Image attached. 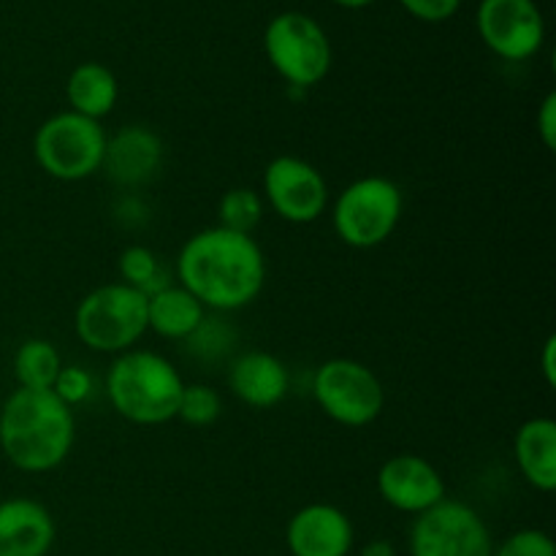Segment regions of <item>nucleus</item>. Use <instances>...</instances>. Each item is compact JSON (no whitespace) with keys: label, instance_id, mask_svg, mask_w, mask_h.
Returning a JSON list of instances; mask_svg holds the SVG:
<instances>
[{"label":"nucleus","instance_id":"9d476101","mask_svg":"<svg viewBox=\"0 0 556 556\" xmlns=\"http://www.w3.org/2000/svg\"><path fill=\"white\" fill-rule=\"evenodd\" d=\"M264 204L291 226H309L329 206L326 177L309 161L296 155H277L264 168Z\"/></svg>","mask_w":556,"mask_h":556},{"label":"nucleus","instance_id":"0eeeda50","mask_svg":"<svg viewBox=\"0 0 556 556\" xmlns=\"http://www.w3.org/2000/svg\"><path fill=\"white\" fill-rule=\"evenodd\" d=\"M264 52L271 68L296 90H313L331 68L329 36L302 11H282L266 25Z\"/></svg>","mask_w":556,"mask_h":556},{"label":"nucleus","instance_id":"6ab92c4d","mask_svg":"<svg viewBox=\"0 0 556 556\" xmlns=\"http://www.w3.org/2000/svg\"><path fill=\"white\" fill-rule=\"evenodd\" d=\"M65 98H68L71 112L101 123L117 106L119 81L106 65L81 63L71 71L68 81H65Z\"/></svg>","mask_w":556,"mask_h":556},{"label":"nucleus","instance_id":"a878e982","mask_svg":"<svg viewBox=\"0 0 556 556\" xmlns=\"http://www.w3.org/2000/svg\"><path fill=\"white\" fill-rule=\"evenodd\" d=\"M92 389H96L92 375L87 372L85 367H76V364H71V367H65L63 364V369H60L58 380H54L52 386L54 396H58L60 402H65L68 407L85 405V402L92 396Z\"/></svg>","mask_w":556,"mask_h":556},{"label":"nucleus","instance_id":"393cba45","mask_svg":"<svg viewBox=\"0 0 556 556\" xmlns=\"http://www.w3.org/2000/svg\"><path fill=\"white\" fill-rule=\"evenodd\" d=\"M492 556H556V546L548 532L519 530L494 546Z\"/></svg>","mask_w":556,"mask_h":556},{"label":"nucleus","instance_id":"5701e85b","mask_svg":"<svg viewBox=\"0 0 556 556\" xmlns=\"http://www.w3.org/2000/svg\"><path fill=\"white\" fill-rule=\"evenodd\" d=\"M223 400L215 389L204 383H185L182 400H179L177 418L188 427H212L220 418Z\"/></svg>","mask_w":556,"mask_h":556},{"label":"nucleus","instance_id":"423d86ee","mask_svg":"<svg viewBox=\"0 0 556 556\" xmlns=\"http://www.w3.org/2000/svg\"><path fill=\"white\" fill-rule=\"evenodd\" d=\"M106 130L98 119L76 112H58L38 125L33 155L43 174L60 182H81L101 172L106 152Z\"/></svg>","mask_w":556,"mask_h":556},{"label":"nucleus","instance_id":"ddd939ff","mask_svg":"<svg viewBox=\"0 0 556 556\" xmlns=\"http://www.w3.org/2000/svg\"><path fill=\"white\" fill-rule=\"evenodd\" d=\"M356 530L345 510L329 503L299 508L286 527V546L291 556H351Z\"/></svg>","mask_w":556,"mask_h":556},{"label":"nucleus","instance_id":"b1692460","mask_svg":"<svg viewBox=\"0 0 556 556\" xmlns=\"http://www.w3.org/2000/svg\"><path fill=\"white\" fill-rule=\"evenodd\" d=\"M233 342H237L233 329H228L220 318H210V315H206V318L201 320L199 329L185 340V345H188L190 353H193L195 358H201V362H217V358L231 353Z\"/></svg>","mask_w":556,"mask_h":556},{"label":"nucleus","instance_id":"c756f323","mask_svg":"<svg viewBox=\"0 0 556 556\" xmlns=\"http://www.w3.org/2000/svg\"><path fill=\"white\" fill-rule=\"evenodd\" d=\"M362 556H396V548H394V543L391 541H369V543H364V548H362Z\"/></svg>","mask_w":556,"mask_h":556},{"label":"nucleus","instance_id":"aec40b11","mask_svg":"<svg viewBox=\"0 0 556 556\" xmlns=\"http://www.w3.org/2000/svg\"><path fill=\"white\" fill-rule=\"evenodd\" d=\"M60 369H63V358H60V351L49 340L33 337V340H25L16 348L14 378L20 389L52 391Z\"/></svg>","mask_w":556,"mask_h":556},{"label":"nucleus","instance_id":"7c9ffc66","mask_svg":"<svg viewBox=\"0 0 556 556\" xmlns=\"http://www.w3.org/2000/svg\"><path fill=\"white\" fill-rule=\"evenodd\" d=\"M334 3L342 5V9H367L375 0H334Z\"/></svg>","mask_w":556,"mask_h":556},{"label":"nucleus","instance_id":"a211bd4d","mask_svg":"<svg viewBox=\"0 0 556 556\" xmlns=\"http://www.w3.org/2000/svg\"><path fill=\"white\" fill-rule=\"evenodd\" d=\"M206 318V309L193 293L185 291L182 286H166L163 291L147 296V329L155 331L163 340L185 342L201 320Z\"/></svg>","mask_w":556,"mask_h":556},{"label":"nucleus","instance_id":"9b49d317","mask_svg":"<svg viewBox=\"0 0 556 556\" xmlns=\"http://www.w3.org/2000/svg\"><path fill=\"white\" fill-rule=\"evenodd\" d=\"M476 22L489 52L508 63L535 58L546 41V22L535 0H481Z\"/></svg>","mask_w":556,"mask_h":556},{"label":"nucleus","instance_id":"dca6fc26","mask_svg":"<svg viewBox=\"0 0 556 556\" xmlns=\"http://www.w3.org/2000/svg\"><path fill=\"white\" fill-rule=\"evenodd\" d=\"M228 389L242 405L253 410H269L288 396L291 375L277 356L266 351H248L228 367Z\"/></svg>","mask_w":556,"mask_h":556},{"label":"nucleus","instance_id":"f3484780","mask_svg":"<svg viewBox=\"0 0 556 556\" xmlns=\"http://www.w3.org/2000/svg\"><path fill=\"white\" fill-rule=\"evenodd\" d=\"M514 456L519 472L535 492L552 494L556 489V421L535 416L519 427L514 438Z\"/></svg>","mask_w":556,"mask_h":556},{"label":"nucleus","instance_id":"6e6552de","mask_svg":"<svg viewBox=\"0 0 556 556\" xmlns=\"http://www.w3.org/2000/svg\"><path fill=\"white\" fill-rule=\"evenodd\" d=\"M313 400L334 424L362 429L383 416L386 389L367 364L356 358H329L315 369Z\"/></svg>","mask_w":556,"mask_h":556},{"label":"nucleus","instance_id":"4468645a","mask_svg":"<svg viewBox=\"0 0 556 556\" xmlns=\"http://www.w3.org/2000/svg\"><path fill=\"white\" fill-rule=\"evenodd\" d=\"M163 141L161 136L144 125H128L106 139L101 172L117 188L136 190L152 182L163 166Z\"/></svg>","mask_w":556,"mask_h":556},{"label":"nucleus","instance_id":"20e7f679","mask_svg":"<svg viewBox=\"0 0 556 556\" xmlns=\"http://www.w3.org/2000/svg\"><path fill=\"white\" fill-rule=\"evenodd\" d=\"M74 331L96 353L134 351L147 334V296L125 282H106L87 293L74 315Z\"/></svg>","mask_w":556,"mask_h":556},{"label":"nucleus","instance_id":"f257e3e1","mask_svg":"<svg viewBox=\"0 0 556 556\" xmlns=\"http://www.w3.org/2000/svg\"><path fill=\"white\" fill-rule=\"evenodd\" d=\"M177 280L204 309L237 313L261 296L266 258L253 233L204 228L182 244L177 255Z\"/></svg>","mask_w":556,"mask_h":556},{"label":"nucleus","instance_id":"f8f14e48","mask_svg":"<svg viewBox=\"0 0 556 556\" xmlns=\"http://www.w3.org/2000/svg\"><path fill=\"white\" fill-rule=\"evenodd\" d=\"M378 494L400 514L418 516L448 497L445 478L418 454H396L378 470Z\"/></svg>","mask_w":556,"mask_h":556},{"label":"nucleus","instance_id":"1a4fd4ad","mask_svg":"<svg viewBox=\"0 0 556 556\" xmlns=\"http://www.w3.org/2000/svg\"><path fill=\"white\" fill-rule=\"evenodd\" d=\"M407 548L410 556H492L494 541L476 508L445 497L413 519Z\"/></svg>","mask_w":556,"mask_h":556},{"label":"nucleus","instance_id":"7ed1b4c3","mask_svg":"<svg viewBox=\"0 0 556 556\" xmlns=\"http://www.w3.org/2000/svg\"><path fill=\"white\" fill-rule=\"evenodd\" d=\"M185 380L166 356L155 351H125L106 372V396L119 418L139 427H161L177 418Z\"/></svg>","mask_w":556,"mask_h":556},{"label":"nucleus","instance_id":"cd10ccee","mask_svg":"<svg viewBox=\"0 0 556 556\" xmlns=\"http://www.w3.org/2000/svg\"><path fill=\"white\" fill-rule=\"evenodd\" d=\"M535 130L541 144L546 147L548 152H554L556 147V92H548L541 101V109L535 114Z\"/></svg>","mask_w":556,"mask_h":556},{"label":"nucleus","instance_id":"f03ea898","mask_svg":"<svg viewBox=\"0 0 556 556\" xmlns=\"http://www.w3.org/2000/svg\"><path fill=\"white\" fill-rule=\"evenodd\" d=\"M76 440L74 407L60 402L54 391L16 389L0 407V451L16 470H54L68 459Z\"/></svg>","mask_w":556,"mask_h":556},{"label":"nucleus","instance_id":"bb28decb","mask_svg":"<svg viewBox=\"0 0 556 556\" xmlns=\"http://www.w3.org/2000/svg\"><path fill=\"white\" fill-rule=\"evenodd\" d=\"M407 14L421 22H445L459 11L462 0H400Z\"/></svg>","mask_w":556,"mask_h":556},{"label":"nucleus","instance_id":"412c9836","mask_svg":"<svg viewBox=\"0 0 556 556\" xmlns=\"http://www.w3.org/2000/svg\"><path fill=\"white\" fill-rule=\"evenodd\" d=\"M117 269L119 277H123L119 282L136 288V291H141L144 296H152V293L172 286V280H168L166 269L161 266L157 255L152 253L150 248H144V244H130V248H125L123 253H119Z\"/></svg>","mask_w":556,"mask_h":556},{"label":"nucleus","instance_id":"4be33fe9","mask_svg":"<svg viewBox=\"0 0 556 556\" xmlns=\"http://www.w3.org/2000/svg\"><path fill=\"white\" fill-rule=\"evenodd\" d=\"M266 204L261 199L258 190L253 188H233L223 193L220 204H217V226L228 228V231L253 233L258 223L264 220Z\"/></svg>","mask_w":556,"mask_h":556},{"label":"nucleus","instance_id":"2eb2a0df","mask_svg":"<svg viewBox=\"0 0 556 556\" xmlns=\"http://www.w3.org/2000/svg\"><path fill=\"white\" fill-rule=\"evenodd\" d=\"M58 541V525L47 505L30 497L0 503V556H47Z\"/></svg>","mask_w":556,"mask_h":556},{"label":"nucleus","instance_id":"39448f33","mask_svg":"<svg viewBox=\"0 0 556 556\" xmlns=\"http://www.w3.org/2000/svg\"><path fill=\"white\" fill-rule=\"evenodd\" d=\"M402 210L405 195L400 185L380 174H369L337 195L331 206V226L348 248L372 250L389 242L400 226Z\"/></svg>","mask_w":556,"mask_h":556},{"label":"nucleus","instance_id":"c85d7f7f","mask_svg":"<svg viewBox=\"0 0 556 556\" xmlns=\"http://www.w3.org/2000/svg\"><path fill=\"white\" fill-rule=\"evenodd\" d=\"M541 372H543V380H546V386H556V337L554 334L543 342Z\"/></svg>","mask_w":556,"mask_h":556}]
</instances>
